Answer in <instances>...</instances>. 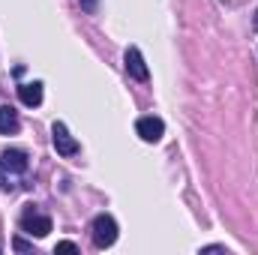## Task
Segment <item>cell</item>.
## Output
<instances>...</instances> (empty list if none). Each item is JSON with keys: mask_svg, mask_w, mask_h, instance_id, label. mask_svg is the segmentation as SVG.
Returning a JSON list of instances; mask_svg holds the SVG:
<instances>
[{"mask_svg": "<svg viewBox=\"0 0 258 255\" xmlns=\"http://www.w3.org/2000/svg\"><path fill=\"white\" fill-rule=\"evenodd\" d=\"M90 231H93V243H96L99 249H108V246L117 240V222H114V216H108V213H99V216L93 219Z\"/></svg>", "mask_w": 258, "mask_h": 255, "instance_id": "6da1fadb", "label": "cell"}, {"mask_svg": "<svg viewBox=\"0 0 258 255\" xmlns=\"http://www.w3.org/2000/svg\"><path fill=\"white\" fill-rule=\"evenodd\" d=\"M51 144H54V150H57L60 156H75V153H78V141L69 135L66 123H54V126H51Z\"/></svg>", "mask_w": 258, "mask_h": 255, "instance_id": "7a4b0ae2", "label": "cell"}, {"mask_svg": "<svg viewBox=\"0 0 258 255\" xmlns=\"http://www.w3.org/2000/svg\"><path fill=\"white\" fill-rule=\"evenodd\" d=\"M135 132L141 135V141H150V144H153V141H159V138L165 135V123L150 114V117H141V120L135 123Z\"/></svg>", "mask_w": 258, "mask_h": 255, "instance_id": "3957f363", "label": "cell"}, {"mask_svg": "<svg viewBox=\"0 0 258 255\" xmlns=\"http://www.w3.org/2000/svg\"><path fill=\"white\" fill-rule=\"evenodd\" d=\"M0 165H3L6 171H12V174H24L30 162H27V153H24V150L9 147V150H3V156H0Z\"/></svg>", "mask_w": 258, "mask_h": 255, "instance_id": "277c9868", "label": "cell"}, {"mask_svg": "<svg viewBox=\"0 0 258 255\" xmlns=\"http://www.w3.org/2000/svg\"><path fill=\"white\" fill-rule=\"evenodd\" d=\"M126 72L135 78V81H147L150 78V72H147V63H144V57H141V51L132 45L126 48Z\"/></svg>", "mask_w": 258, "mask_h": 255, "instance_id": "5b68a950", "label": "cell"}, {"mask_svg": "<svg viewBox=\"0 0 258 255\" xmlns=\"http://www.w3.org/2000/svg\"><path fill=\"white\" fill-rule=\"evenodd\" d=\"M21 228H24L27 234H33V237H45V234L51 231V219H48V216H39V213H27V216L21 219Z\"/></svg>", "mask_w": 258, "mask_h": 255, "instance_id": "8992f818", "label": "cell"}, {"mask_svg": "<svg viewBox=\"0 0 258 255\" xmlns=\"http://www.w3.org/2000/svg\"><path fill=\"white\" fill-rule=\"evenodd\" d=\"M18 96H21V102H24L27 108H36V105L42 102V84H39V81L21 84V87H18Z\"/></svg>", "mask_w": 258, "mask_h": 255, "instance_id": "52a82bcc", "label": "cell"}, {"mask_svg": "<svg viewBox=\"0 0 258 255\" xmlns=\"http://www.w3.org/2000/svg\"><path fill=\"white\" fill-rule=\"evenodd\" d=\"M18 132V111L12 105H0V135Z\"/></svg>", "mask_w": 258, "mask_h": 255, "instance_id": "ba28073f", "label": "cell"}, {"mask_svg": "<svg viewBox=\"0 0 258 255\" xmlns=\"http://www.w3.org/2000/svg\"><path fill=\"white\" fill-rule=\"evenodd\" d=\"M12 249H15V252H30L33 246H30V243H27L24 237H15V243H12Z\"/></svg>", "mask_w": 258, "mask_h": 255, "instance_id": "9c48e42d", "label": "cell"}, {"mask_svg": "<svg viewBox=\"0 0 258 255\" xmlns=\"http://www.w3.org/2000/svg\"><path fill=\"white\" fill-rule=\"evenodd\" d=\"M54 252H78V246L72 243V240H63V243H57V249Z\"/></svg>", "mask_w": 258, "mask_h": 255, "instance_id": "30bf717a", "label": "cell"}, {"mask_svg": "<svg viewBox=\"0 0 258 255\" xmlns=\"http://www.w3.org/2000/svg\"><path fill=\"white\" fill-rule=\"evenodd\" d=\"M81 3V9H87V12H96V6H99V0H78Z\"/></svg>", "mask_w": 258, "mask_h": 255, "instance_id": "8fae6325", "label": "cell"}, {"mask_svg": "<svg viewBox=\"0 0 258 255\" xmlns=\"http://www.w3.org/2000/svg\"><path fill=\"white\" fill-rule=\"evenodd\" d=\"M0 168H3V165H0ZM0 189H12V183H9V177H6L3 171H0Z\"/></svg>", "mask_w": 258, "mask_h": 255, "instance_id": "7c38bea8", "label": "cell"}, {"mask_svg": "<svg viewBox=\"0 0 258 255\" xmlns=\"http://www.w3.org/2000/svg\"><path fill=\"white\" fill-rule=\"evenodd\" d=\"M252 27H255V30H258V12H255V21H252Z\"/></svg>", "mask_w": 258, "mask_h": 255, "instance_id": "4fadbf2b", "label": "cell"}]
</instances>
